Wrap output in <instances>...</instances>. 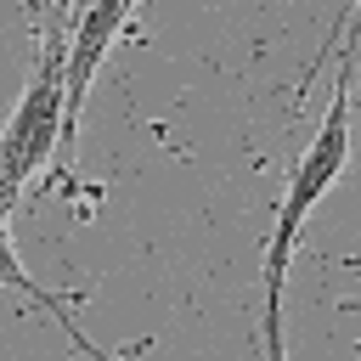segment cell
<instances>
[{"mask_svg":"<svg viewBox=\"0 0 361 361\" xmlns=\"http://www.w3.org/2000/svg\"><path fill=\"white\" fill-rule=\"evenodd\" d=\"M11 209H17V197H6V192H0V288L28 293V299H34V305H45L51 316H68V310H73V299H56L51 288H39V282L23 271V259H17V248H11Z\"/></svg>","mask_w":361,"mask_h":361,"instance_id":"4","label":"cell"},{"mask_svg":"<svg viewBox=\"0 0 361 361\" xmlns=\"http://www.w3.org/2000/svg\"><path fill=\"white\" fill-rule=\"evenodd\" d=\"M85 6H90V0H56V11H51V23H62V17H68V23H73V17H79V11H85Z\"/></svg>","mask_w":361,"mask_h":361,"instance_id":"5","label":"cell"},{"mask_svg":"<svg viewBox=\"0 0 361 361\" xmlns=\"http://www.w3.org/2000/svg\"><path fill=\"white\" fill-rule=\"evenodd\" d=\"M344 310H361V305H350V299H344Z\"/></svg>","mask_w":361,"mask_h":361,"instance_id":"6","label":"cell"},{"mask_svg":"<svg viewBox=\"0 0 361 361\" xmlns=\"http://www.w3.org/2000/svg\"><path fill=\"white\" fill-rule=\"evenodd\" d=\"M62 45H68V34L51 23L23 96L0 124V192L6 197H23L39 169L62 164V107H68V96H62Z\"/></svg>","mask_w":361,"mask_h":361,"instance_id":"2","label":"cell"},{"mask_svg":"<svg viewBox=\"0 0 361 361\" xmlns=\"http://www.w3.org/2000/svg\"><path fill=\"white\" fill-rule=\"evenodd\" d=\"M51 11H56V0H51Z\"/></svg>","mask_w":361,"mask_h":361,"instance_id":"7","label":"cell"},{"mask_svg":"<svg viewBox=\"0 0 361 361\" xmlns=\"http://www.w3.org/2000/svg\"><path fill=\"white\" fill-rule=\"evenodd\" d=\"M350 90H355V45H344V56H338V79H333L327 113H322L316 135L305 141V152L293 158L288 186H282V203H276V220H271V237H265V265H259V282H265L259 350H265V361H288V338H282L288 265H293V248H299L305 220L316 214V203L338 186V175H344V164H350Z\"/></svg>","mask_w":361,"mask_h":361,"instance_id":"1","label":"cell"},{"mask_svg":"<svg viewBox=\"0 0 361 361\" xmlns=\"http://www.w3.org/2000/svg\"><path fill=\"white\" fill-rule=\"evenodd\" d=\"M135 11H141V0H90V6L68 23V45H62V96H68V107H62V164H68V152H73L85 96H90V85H96L107 51L118 45V34L135 23ZM62 164H56V169H62Z\"/></svg>","mask_w":361,"mask_h":361,"instance_id":"3","label":"cell"}]
</instances>
